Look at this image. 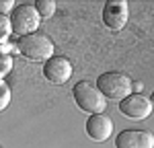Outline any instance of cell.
Masks as SVG:
<instances>
[{"instance_id":"obj_5","label":"cell","mask_w":154,"mask_h":148,"mask_svg":"<svg viewBox=\"0 0 154 148\" xmlns=\"http://www.w3.org/2000/svg\"><path fill=\"white\" fill-rule=\"evenodd\" d=\"M119 111L130 119H146L152 113V101L140 93H131L119 101Z\"/></svg>"},{"instance_id":"obj_14","label":"cell","mask_w":154,"mask_h":148,"mask_svg":"<svg viewBox=\"0 0 154 148\" xmlns=\"http://www.w3.org/2000/svg\"><path fill=\"white\" fill-rule=\"evenodd\" d=\"M12 8H14V2L12 0H0V14L12 12Z\"/></svg>"},{"instance_id":"obj_7","label":"cell","mask_w":154,"mask_h":148,"mask_svg":"<svg viewBox=\"0 0 154 148\" xmlns=\"http://www.w3.org/2000/svg\"><path fill=\"white\" fill-rule=\"evenodd\" d=\"M128 19H130V8H128V2L125 0H111L107 2L105 8H103V23L113 29V31H119L128 25Z\"/></svg>"},{"instance_id":"obj_6","label":"cell","mask_w":154,"mask_h":148,"mask_svg":"<svg viewBox=\"0 0 154 148\" xmlns=\"http://www.w3.org/2000/svg\"><path fill=\"white\" fill-rule=\"evenodd\" d=\"M43 76L54 85H64L72 76V62L64 56H51L43 64Z\"/></svg>"},{"instance_id":"obj_1","label":"cell","mask_w":154,"mask_h":148,"mask_svg":"<svg viewBox=\"0 0 154 148\" xmlns=\"http://www.w3.org/2000/svg\"><path fill=\"white\" fill-rule=\"evenodd\" d=\"M17 49L23 54V58L31 62H45L54 56V43L43 33H31L19 39Z\"/></svg>"},{"instance_id":"obj_2","label":"cell","mask_w":154,"mask_h":148,"mask_svg":"<svg viewBox=\"0 0 154 148\" xmlns=\"http://www.w3.org/2000/svg\"><path fill=\"white\" fill-rule=\"evenodd\" d=\"M72 95H74V101L76 105L82 111L91 113V115H97V113H103L107 107V99L99 93V88L93 86L88 80H80L76 82L74 88H72Z\"/></svg>"},{"instance_id":"obj_13","label":"cell","mask_w":154,"mask_h":148,"mask_svg":"<svg viewBox=\"0 0 154 148\" xmlns=\"http://www.w3.org/2000/svg\"><path fill=\"white\" fill-rule=\"evenodd\" d=\"M8 103H11V88L6 82H2L0 80V111L6 109L8 107Z\"/></svg>"},{"instance_id":"obj_11","label":"cell","mask_w":154,"mask_h":148,"mask_svg":"<svg viewBox=\"0 0 154 148\" xmlns=\"http://www.w3.org/2000/svg\"><path fill=\"white\" fill-rule=\"evenodd\" d=\"M33 6H35L39 19H41V17H43V19H49V17H54V12H56V2H54V0H37Z\"/></svg>"},{"instance_id":"obj_9","label":"cell","mask_w":154,"mask_h":148,"mask_svg":"<svg viewBox=\"0 0 154 148\" xmlns=\"http://www.w3.org/2000/svg\"><path fill=\"white\" fill-rule=\"evenodd\" d=\"M86 134L91 140L95 142H105L111 138L113 134V122L111 117L105 115V113H97V115H91L88 122H86Z\"/></svg>"},{"instance_id":"obj_10","label":"cell","mask_w":154,"mask_h":148,"mask_svg":"<svg viewBox=\"0 0 154 148\" xmlns=\"http://www.w3.org/2000/svg\"><path fill=\"white\" fill-rule=\"evenodd\" d=\"M12 66H14L12 56L8 54V49L4 48V45H0V80H2L6 74H11Z\"/></svg>"},{"instance_id":"obj_3","label":"cell","mask_w":154,"mask_h":148,"mask_svg":"<svg viewBox=\"0 0 154 148\" xmlns=\"http://www.w3.org/2000/svg\"><path fill=\"white\" fill-rule=\"evenodd\" d=\"M97 88L105 99L121 101L131 95V80L128 74L121 72H105L97 78Z\"/></svg>"},{"instance_id":"obj_8","label":"cell","mask_w":154,"mask_h":148,"mask_svg":"<svg viewBox=\"0 0 154 148\" xmlns=\"http://www.w3.org/2000/svg\"><path fill=\"white\" fill-rule=\"evenodd\" d=\"M115 148H154V136L146 130H123L115 138Z\"/></svg>"},{"instance_id":"obj_4","label":"cell","mask_w":154,"mask_h":148,"mask_svg":"<svg viewBox=\"0 0 154 148\" xmlns=\"http://www.w3.org/2000/svg\"><path fill=\"white\" fill-rule=\"evenodd\" d=\"M8 19H11L12 33H17L21 37L35 33L37 27H39V14H37L33 4H19V6H14Z\"/></svg>"},{"instance_id":"obj_12","label":"cell","mask_w":154,"mask_h":148,"mask_svg":"<svg viewBox=\"0 0 154 148\" xmlns=\"http://www.w3.org/2000/svg\"><path fill=\"white\" fill-rule=\"evenodd\" d=\"M12 33V27H11V19L6 14H0V43H4Z\"/></svg>"}]
</instances>
